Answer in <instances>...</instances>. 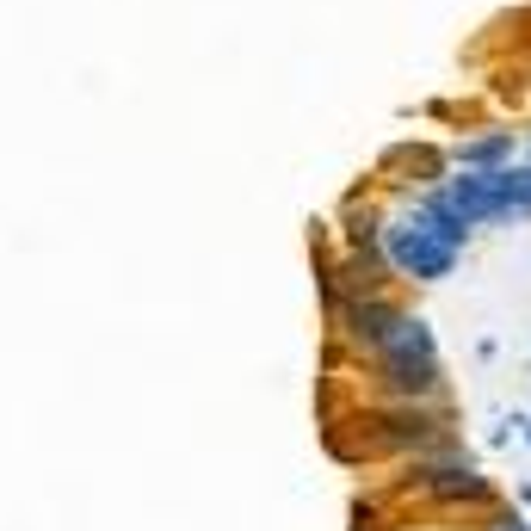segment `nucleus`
Instances as JSON below:
<instances>
[{
	"instance_id": "obj_1",
	"label": "nucleus",
	"mask_w": 531,
	"mask_h": 531,
	"mask_svg": "<svg viewBox=\"0 0 531 531\" xmlns=\"http://www.w3.org/2000/svg\"><path fill=\"white\" fill-rule=\"evenodd\" d=\"M457 254H464V247L445 241L439 223L420 217V210H408L402 223L383 229V260L396 266V272H408V278H445V272L457 266Z\"/></svg>"
},
{
	"instance_id": "obj_2",
	"label": "nucleus",
	"mask_w": 531,
	"mask_h": 531,
	"mask_svg": "<svg viewBox=\"0 0 531 531\" xmlns=\"http://www.w3.org/2000/svg\"><path fill=\"white\" fill-rule=\"evenodd\" d=\"M377 359H383V377H389V389H396V396H433V389H439V346H433V328L414 322V315L396 328V340H389Z\"/></svg>"
},
{
	"instance_id": "obj_3",
	"label": "nucleus",
	"mask_w": 531,
	"mask_h": 531,
	"mask_svg": "<svg viewBox=\"0 0 531 531\" xmlns=\"http://www.w3.org/2000/svg\"><path fill=\"white\" fill-rule=\"evenodd\" d=\"M402 322H408V315L396 303H383V297H352L346 303V334L359 340V346H371V352H383L389 340H396Z\"/></svg>"
},
{
	"instance_id": "obj_4",
	"label": "nucleus",
	"mask_w": 531,
	"mask_h": 531,
	"mask_svg": "<svg viewBox=\"0 0 531 531\" xmlns=\"http://www.w3.org/2000/svg\"><path fill=\"white\" fill-rule=\"evenodd\" d=\"M433 494H439V501H457V494H464V501H482L488 482H482L476 470H439V476H433Z\"/></svg>"
},
{
	"instance_id": "obj_5",
	"label": "nucleus",
	"mask_w": 531,
	"mask_h": 531,
	"mask_svg": "<svg viewBox=\"0 0 531 531\" xmlns=\"http://www.w3.org/2000/svg\"><path fill=\"white\" fill-rule=\"evenodd\" d=\"M507 155H513V136H476V143L457 149L464 167H494V161H507Z\"/></svg>"
},
{
	"instance_id": "obj_6",
	"label": "nucleus",
	"mask_w": 531,
	"mask_h": 531,
	"mask_svg": "<svg viewBox=\"0 0 531 531\" xmlns=\"http://www.w3.org/2000/svg\"><path fill=\"white\" fill-rule=\"evenodd\" d=\"M494 531H531L525 519H494Z\"/></svg>"
},
{
	"instance_id": "obj_7",
	"label": "nucleus",
	"mask_w": 531,
	"mask_h": 531,
	"mask_svg": "<svg viewBox=\"0 0 531 531\" xmlns=\"http://www.w3.org/2000/svg\"><path fill=\"white\" fill-rule=\"evenodd\" d=\"M525 427H531V420H525Z\"/></svg>"
}]
</instances>
